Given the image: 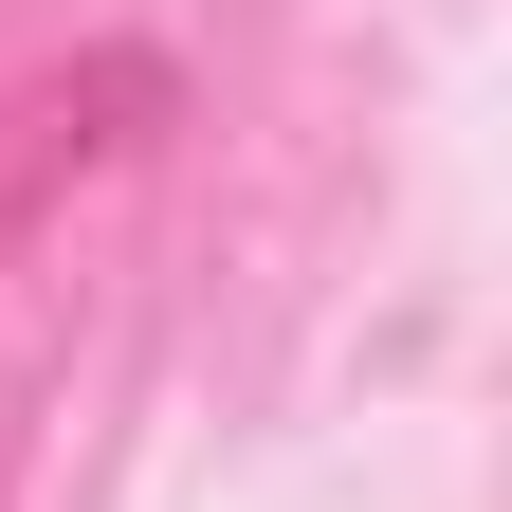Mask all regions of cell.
<instances>
[{"label": "cell", "mask_w": 512, "mask_h": 512, "mask_svg": "<svg viewBox=\"0 0 512 512\" xmlns=\"http://www.w3.org/2000/svg\"><path fill=\"white\" fill-rule=\"evenodd\" d=\"M165 110H183L165 55H74V74H19V92H0V256L74 202V183H110Z\"/></svg>", "instance_id": "cell-1"}]
</instances>
